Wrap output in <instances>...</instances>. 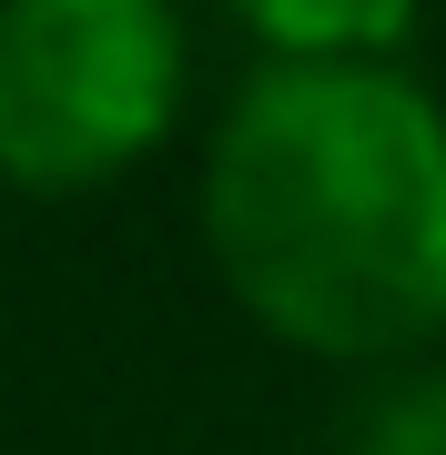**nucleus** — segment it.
<instances>
[{"instance_id": "obj_4", "label": "nucleus", "mask_w": 446, "mask_h": 455, "mask_svg": "<svg viewBox=\"0 0 446 455\" xmlns=\"http://www.w3.org/2000/svg\"><path fill=\"white\" fill-rule=\"evenodd\" d=\"M345 455H446V364H406L396 385L355 415Z\"/></svg>"}, {"instance_id": "obj_3", "label": "nucleus", "mask_w": 446, "mask_h": 455, "mask_svg": "<svg viewBox=\"0 0 446 455\" xmlns=\"http://www.w3.org/2000/svg\"><path fill=\"white\" fill-rule=\"evenodd\" d=\"M264 61H376V51L406 41L416 0H223Z\"/></svg>"}, {"instance_id": "obj_1", "label": "nucleus", "mask_w": 446, "mask_h": 455, "mask_svg": "<svg viewBox=\"0 0 446 455\" xmlns=\"http://www.w3.org/2000/svg\"><path fill=\"white\" fill-rule=\"evenodd\" d=\"M203 253L295 355H426L446 334V101L385 51L264 61L203 152Z\"/></svg>"}, {"instance_id": "obj_2", "label": "nucleus", "mask_w": 446, "mask_h": 455, "mask_svg": "<svg viewBox=\"0 0 446 455\" xmlns=\"http://www.w3.org/2000/svg\"><path fill=\"white\" fill-rule=\"evenodd\" d=\"M193 31L173 0H0V182L101 193L182 122Z\"/></svg>"}]
</instances>
